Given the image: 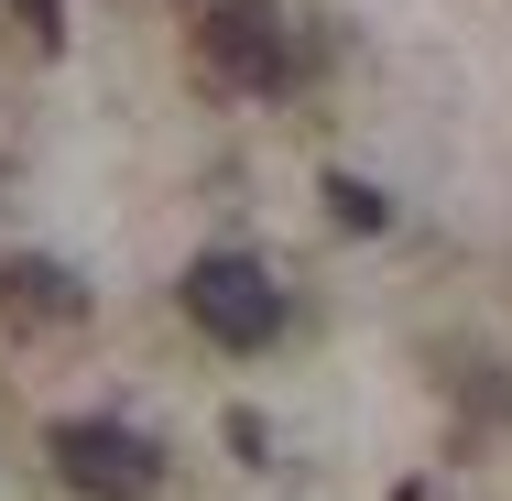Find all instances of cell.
<instances>
[{"mask_svg": "<svg viewBox=\"0 0 512 501\" xmlns=\"http://www.w3.org/2000/svg\"><path fill=\"white\" fill-rule=\"evenodd\" d=\"M197 55H207V77L240 88V99H284L306 77V33H295L284 0H218L197 22Z\"/></svg>", "mask_w": 512, "mask_h": 501, "instance_id": "cell-1", "label": "cell"}, {"mask_svg": "<svg viewBox=\"0 0 512 501\" xmlns=\"http://www.w3.org/2000/svg\"><path fill=\"white\" fill-rule=\"evenodd\" d=\"M175 295H186V316L218 349H273L284 338V284L262 273V251H197Z\"/></svg>", "mask_w": 512, "mask_h": 501, "instance_id": "cell-2", "label": "cell"}, {"mask_svg": "<svg viewBox=\"0 0 512 501\" xmlns=\"http://www.w3.org/2000/svg\"><path fill=\"white\" fill-rule=\"evenodd\" d=\"M55 480L88 501H153L164 491V447L142 425H109V414H66L55 425Z\"/></svg>", "mask_w": 512, "mask_h": 501, "instance_id": "cell-3", "label": "cell"}, {"mask_svg": "<svg viewBox=\"0 0 512 501\" xmlns=\"http://www.w3.org/2000/svg\"><path fill=\"white\" fill-rule=\"evenodd\" d=\"M0 316L11 327H77L88 316V284L66 262H0Z\"/></svg>", "mask_w": 512, "mask_h": 501, "instance_id": "cell-4", "label": "cell"}, {"mask_svg": "<svg viewBox=\"0 0 512 501\" xmlns=\"http://www.w3.org/2000/svg\"><path fill=\"white\" fill-rule=\"evenodd\" d=\"M327 218H338V229H360V240H371V229H382V218H393V207H382V186H360V175H338V186H327Z\"/></svg>", "mask_w": 512, "mask_h": 501, "instance_id": "cell-5", "label": "cell"}, {"mask_svg": "<svg viewBox=\"0 0 512 501\" xmlns=\"http://www.w3.org/2000/svg\"><path fill=\"white\" fill-rule=\"evenodd\" d=\"M0 11H11L33 44H66V0H0Z\"/></svg>", "mask_w": 512, "mask_h": 501, "instance_id": "cell-6", "label": "cell"}]
</instances>
